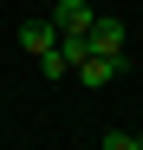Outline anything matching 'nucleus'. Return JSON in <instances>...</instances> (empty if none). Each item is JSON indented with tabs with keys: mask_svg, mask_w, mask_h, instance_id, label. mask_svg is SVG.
<instances>
[{
	"mask_svg": "<svg viewBox=\"0 0 143 150\" xmlns=\"http://www.w3.org/2000/svg\"><path fill=\"white\" fill-rule=\"evenodd\" d=\"M91 20H98L91 0H59V7H52V26L59 33H91Z\"/></svg>",
	"mask_w": 143,
	"mask_h": 150,
	"instance_id": "7ed1b4c3",
	"label": "nucleus"
},
{
	"mask_svg": "<svg viewBox=\"0 0 143 150\" xmlns=\"http://www.w3.org/2000/svg\"><path fill=\"white\" fill-rule=\"evenodd\" d=\"M20 46H26L33 59L52 52V46H59V26H52V20H20Z\"/></svg>",
	"mask_w": 143,
	"mask_h": 150,
	"instance_id": "20e7f679",
	"label": "nucleus"
},
{
	"mask_svg": "<svg viewBox=\"0 0 143 150\" xmlns=\"http://www.w3.org/2000/svg\"><path fill=\"white\" fill-rule=\"evenodd\" d=\"M72 72H78V85H91V91H104V85L117 79V72H124V59H117V52H85V59L72 65Z\"/></svg>",
	"mask_w": 143,
	"mask_h": 150,
	"instance_id": "f257e3e1",
	"label": "nucleus"
},
{
	"mask_svg": "<svg viewBox=\"0 0 143 150\" xmlns=\"http://www.w3.org/2000/svg\"><path fill=\"white\" fill-rule=\"evenodd\" d=\"M39 72H46V79H65L72 65H65V52H59V46H52V52H39Z\"/></svg>",
	"mask_w": 143,
	"mask_h": 150,
	"instance_id": "39448f33",
	"label": "nucleus"
},
{
	"mask_svg": "<svg viewBox=\"0 0 143 150\" xmlns=\"http://www.w3.org/2000/svg\"><path fill=\"white\" fill-rule=\"evenodd\" d=\"M85 39H91V52H117V59H124V39H130V26H124L117 13H98Z\"/></svg>",
	"mask_w": 143,
	"mask_h": 150,
	"instance_id": "f03ea898",
	"label": "nucleus"
},
{
	"mask_svg": "<svg viewBox=\"0 0 143 150\" xmlns=\"http://www.w3.org/2000/svg\"><path fill=\"white\" fill-rule=\"evenodd\" d=\"M137 144H143V131H111L104 137V150H137Z\"/></svg>",
	"mask_w": 143,
	"mask_h": 150,
	"instance_id": "423d86ee",
	"label": "nucleus"
},
{
	"mask_svg": "<svg viewBox=\"0 0 143 150\" xmlns=\"http://www.w3.org/2000/svg\"><path fill=\"white\" fill-rule=\"evenodd\" d=\"M137 150H143V144H137Z\"/></svg>",
	"mask_w": 143,
	"mask_h": 150,
	"instance_id": "0eeeda50",
	"label": "nucleus"
}]
</instances>
